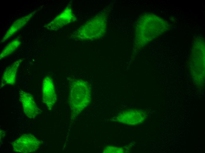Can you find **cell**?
Listing matches in <instances>:
<instances>
[{
	"label": "cell",
	"mask_w": 205,
	"mask_h": 153,
	"mask_svg": "<svg viewBox=\"0 0 205 153\" xmlns=\"http://www.w3.org/2000/svg\"><path fill=\"white\" fill-rule=\"evenodd\" d=\"M20 41L18 38H15L8 43L4 48L0 54V60L15 51L19 47Z\"/></svg>",
	"instance_id": "9"
},
{
	"label": "cell",
	"mask_w": 205,
	"mask_h": 153,
	"mask_svg": "<svg viewBox=\"0 0 205 153\" xmlns=\"http://www.w3.org/2000/svg\"><path fill=\"white\" fill-rule=\"evenodd\" d=\"M41 142L31 134H24L12 143L13 151L16 152L30 153L39 149Z\"/></svg>",
	"instance_id": "3"
},
{
	"label": "cell",
	"mask_w": 205,
	"mask_h": 153,
	"mask_svg": "<svg viewBox=\"0 0 205 153\" xmlns=\"http://www.w3.org/2000/svg\"><path fill=\"white\" fill-rule=\"evenodd\" d=\"M74 18L71 8L67 6L45 27L48 30H56L71 22Z\"/></svg>",
	"instance_id": "6"
},
{
	"label": "cell",
	"mask_w": 205,
	"mask_h": 153,
	"mask_svg": "<svg viewBox=\"0 0 205 153\" xmlns=\"http://www.w3.org/2000/svg\"><path fill=\"white\" fill-rule=\"evenodd\" d=\"M42 99L48 109L51 110L57 101V95L52 78L48 76L43 79L42 87Z\"/></svg>",
	"instance_id": "4"
},
{
	"label": "cell",
	"mask_w": 205,
	"mask_h": 153,
	"mask_svg": "<svg viewBox=\"0 0 205 153\" xmlns=\"http://www.w3.org/2000/svg\"><path fill=\"white\" fill-rule=\"evenodd\" d=\"M123 150L120 148L111 146L106 147L104 151V153H120L123 152L120 150Z\"/></svg>",
	"instance_id": "10"
},
{
	"label": "cell",
	"mask_w": 205,
	"mask_h": 153,
	"mask_svg": "<svg viewBox=\"0 0 205 153\" xmlns=\"http://www.w3.org/2000/svg\"><path fill=\"white\" fill-rule=\"evenodd\" d=\"M34 10L29 14L16 20L11 26L1 39V42H4L11 37L25 26L37 11Z\"/></svg>",
	"instance_id": "8"
},
{
	"label": "cell",
	"mask_w": 205,
	"mask_h": 153,
	"mask_svg": "<svg viewBox=\"0 0 205 153\" xmlns=\"http://www.w3.org/2000/svg\"><path fill=\"white\" fill-rule=\"evenodd\" d=\"M106 15L100 14L90 20L76 32L75 36L82 40L97 39L102 36L106 27Z\"/></svg>",
	"instance_id": "2"
},
{
	"label": "cell",
	"mask_w": 205,
	"mask_h": 153,
	"mask_svg": "<svg viewBox=\"0 0 205 153\" xmlns=\"http://www.w3.org/2000/svg\"><path fill=\"white\" fill-rule=\"evenodd\" d=\"M91 92L88 84L82 80H76L71 84L70 96L72 112L75 114L80 113L90 101Z\"/></svg>",
	"instance_id": "1"
},
{
	"label": "cell",
	"mask_w": 205,
	"mask_h": 153,
	"mask_svg": "<svg viewBox=\"0 0 205 153\" xmlns=\"http://www.w3.org/2000/svg\"><path fill=\"white\" fill-rule=\"evenodd\" d=\"M22 61V59H20L6 68L2 75L1 87L5 84L13 85L15 84L17 71Z\"/></svg>",
	"instance_id": "7"
},
{
	"label": "cell",
	"mask_w": 205,
	"mask_h": 153,
	"mask_svg": "<svg viewBox=\"0 0 205 153\" xmlns=\"http://www.w3.org/2000/svg\"><path fill=\"white\" fill-rule=\"evenodd\" d=\"M19 98L25 114L30 119L36 117L39 113V109L32 95L21 90L19 92Z\"/></svg>",
	"instance_id": "5"
}]
</instances>
